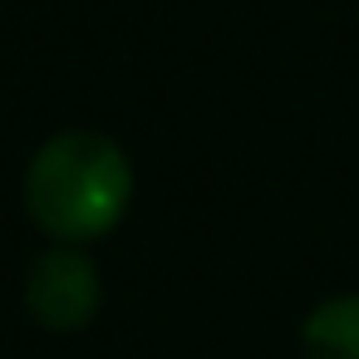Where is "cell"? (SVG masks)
Segmentation results:
<instances>
[{
  "label": "cell",
  "instance_id": "1",
  "mask_svg": "<svg viewBox=\"0 0 359 359\" xmlns=\"http://www.w3.org/2000/svg\"><path fill=\"white\" fill-rule=\"evenodd\" d=\"M133 202L128 153L94 128H69L40 143L25 168V212L60 246L109 236Z\"/></svg>",
  "mask_w": 359,
  "mask_h": 359
},
{
  "label": "cell",
  "instance_id": "2",
  "mask_svg": "<svg viewBox=\"0 0 359 359\" xmlns=\"http://www.w3.org/2000/svg\"><path fill=\"white\" fill-rule=\"evenodd\" d=\"M99 300H104L99 266L79 246H50L45 256H35V266L25 276V310L45 330H55V334L84 330L99 315Z\"/></svg>",
  "mask_w": 359,
  "mask_h": 359
},
{
  "label": "cell",
  "instance_id": "3",
  "mask_svg": "<svg viewBox=\"0 0 359 359\" xmlns=\"http://www.w3.org/2000/svg\"><path fill=\"white\" fill-rule=\"evenodd\" d=\"M305 359H359V295L320 300L300 325Z\"/></svg>",
  "mask_w": 359,
  "mask_h": 359
}]
</instances>
